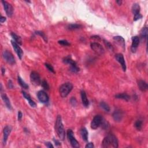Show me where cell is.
<instances>
[{
  "label": "cell",
  "mask_w": 148,
  "mask_h": 148,
  "mask_svg": "<svg viewBox=\"0 0 148 148\" xmlns=\"http://www.w3.org/2000/svg\"><path fill=\"white\" fill-rule=\"evenodd\" d=\"M103 122V118L101 115H96L94 117L91 122V128L93 130H96L100 126Z\"/></svg>",
  "instance_id": "cell-6"
},
{
  "label": "cell",
  "mask_w": 148,
  "mask_h": 148,
  "mask_svg": "<svg viewBox=\"0 0 148 148\" xmlns=\"http://www.w3.org/2000/svg\"><path fill=\"white\" fill-rule=\"evenodd\" d=\"M53 141H54V143H55V145H56V146H60V145H61V143H60V142H59V141L55 140V139H53Z\"/></svg>",
  "instance_id": "cell-43"
},
{
  "label": "cell",
  "mask_w": 148,
  "mask_h": 148,
  "mask_svg": "<svg viewBox=\"0 0 148 148\" xmlns=\"http://www.w3.org/2000/svg\"><path fill=\"white\" fill-rule=\"evenodd\" d=\"M139 44H140V38L138 36H134L132 37V45L131 50L132 53H135L137 50Z\"/></svg>",
  "instance_id": "cell-14"
},
{
  "label": "cell",
  "mask_w": 148,
  "mask_h": 148,
  "mask_svg": "<svg viewBox=\"0 0 148 148\" xmlns=\"http://www.w3.org/2000/svg\"><path fill=\"white\" fill-rule=\"evenodd\" d=\"M63 62L66 64H70V66L77 65L76 63L74 60H73L71 58V57L70 56H68L67 57H65V58L63 59Z\"/></svg>",
  "instance_id": "cell-22"
},
{
  "label": "cell",
  "mask_w": 148,
  "mask_h": 148,
  "mask_svg": "<svg viewBox=\"0 0 148 148\" xmlns=\"http://www.w3.org/2000/svg\"><path fill=\"white\" fill-rule=\"evenodd\" d=\"M70 103H71V105L72 106H74V107H75V106H76V103H77L76 98H75V97H72V98L71 99Z\"/></svg>",
  "instance_id": "cell-37"
},
{
  "label": "cell",
  "mask_w": 148,
  "mask_h": 148,
  "mask_svg": "<svg viewBox=\"0 0 148 148\" xmlns=\"http://www.w3.org/2000/svg\"><path fill=\"white\" fill-rule=\"evenodd\" d=\"M92 49L98 54H103L104 53V49L103 48L102 45H101L99 43L93 42L90 45Z\"/></svg>",
  "instance_id": "cell-10"
},
{
  "label": "cell",
  "mask_w": 148,
  "mask_h": 148,
  "mask_svg": "<svg viewBox=\"0 0 148 148\" xmlns=\"http://www.w3.org/2000/svg\"><path fill=\"white\" fill-rule=\"evenodd\" d=\"M11 131H12V127L9 126H6L4 129L3 130V143L4 145H6L7 142L8 136L9 135Z\"/></svg>",
  "instance_id": "cell-15"
},
{
  "label": "cell",
  "mask_w": 148,
  "mask_h": 148,
  "mask_svg": "<svg viewBox=\"0 0 148 148\" xmlns=\"http://www.w3.org/2000/svg\"><path fill=\"white\" fill-rule=\"evenodd\" d=\"M116 2L119 5H121V4H122V1H120V0H119V1H116Z\"/></svg>",
  "instance_id": "cell-46"
},
{
  "label": "cell",
  "mask_w": 148,
  "mask_h": 148,
  "mask_svg": "<svg viewBox=\"0 0 148 148\" xmlns=\"http://www.w3.org/2000/svg\"><path fill=\"white\" fill-rule=\"evenodd\" d=\"M37 97H38L39 101L42 103H48L49 100L47 93L43 90H41V91L38 92V94H37Z\"/></svg>",
  "instance_id": "cell-12"
},
{
  "label": "cell",
  "mask_w": 148,
  "mask_h": 148,
  "mask_svg": "<svg viewBox=\"0 0 148 148\" xmlns=\"http://www.w3.org/2000/svg\"><path fill=\"white\" fill-rule=\"evenodd\" d=\"M81 96L82 101V104L85 107H88L89 105V101L88 100L87 96H86V92L84 90H82L81 92Z\"/></svg>",
  "instance_id": "cell-18"
},
{
  "label": "cell",
  "mask_w": 148,
  "mask_h": 148,
  "mask_svg": "<svg viewBox=\"0 0 148 148\" xmlns=\"http://www.w3.org/2000/svg\"><path fill=\"white\" fill-rule=\"evenodd\" d=\"M104 42L105 46H107V47L108 49H109V50H111V51H113V46H112V45L109 42L107 41H106V40H104Z\"/></svg>",
  "instance_id": "cell-35"
},
{
  "label": "cell",
  "mask_w": 148,
  "mask_h": 148,
  "mask_svg": "<svg viewBox=\"0 0 148 148\" xmlns=\"http://www.w3.org/2000/svg\"><path fill=\"white\" fill-rule=\"evenodd\" d=\"M41 85L45 90H49V84L45 80H43L41 82Z\"/></svg>",
  "instance_id": "cell-32"
},
{
  "label": "cell",
  "mask_w": 148,
  "mask_h": 148,
  "mask_svg": "<svg viewBox=\"0 0 148 148\" xmlns=\"http://www.w3.org/2000/svg\"><path fill=\"white\" fill-rule=\"evenodd\" d=\"M30 81L34 86H39L41 83L39 74L36 71H32L30 74Z\"/></svg>",
  "instance_id": "cell-8"
},
{
  "label": "cell",
  "mask_w": 148,
  "mask_h": 148,
  "mask_svg": "<svg viewBox=\"0 0 148 148\" xmlns=\"http://www.w3.org/2000/svg\"><path fill=\"white\" fill-rule=\"evenodd\" d=\"M115 98H118V99H122V100H124L128 101L130 100V97L126 93H121V94H119L116 95Z\"/></svg>",
  "instance_id": "cell-26"
},
{
  "label": "cell",
  "mask_w": 148,
  "mask_h": 148,
  "mask_svg": "<svg viewBox=\"0 0 148 148\" xmlns=\"http://www.w3.org/2000/svg\"><path fill=\"white\" fill-rule=\"evenodd\" d=\"M118 140L115 135L110 134L104 138L102 146L104 148L108 147H115L117 148L119 146Z\"/></svg>",
  "instance_id": "cell-1"
},
{
  "label": "cell",
  "mask_w": 148,
  "mask_h": 148,
  "mask_svg": "<svg viewBox=\"0 0 148 148\" xmlns=\"http://www.w3.org/2000/svg\"><path fill=\"white\" fill-rule=\"evenodd\" d=\"M22 94H23L24 98H26V100L28 101V103H29V104L31 107H36V105H37L36 104H35L34 101L32 100L31 97V96H30V94H27V93L24 91H22Z\"/></svg>",
  "instance_id": "cell-19"
},
{
  "label": "cell",
  "mask_w": 148,
  "mask_h": 148,
  "mask_svg": "<svg viewBox=\"0 0 148 148\" xmlns=\"http://www.w3.org/2000/svg\"><path fill=\"white\" fill-rule=\"evenodd\" d=\"M82 27V25L78 24H70L67 26V28L70 30H75Z\"/></svg>",
  "instance_id": "cell-28"
},
{
  "label": "cell",
  "mask_w": 148,
  "mask_h": 148,
  "mask_svg": "<svg viewBox=\"0 0 148 148\" xmlns=\"http://www.w3.org/2000/svg\"><path fill=\"white\" fill-rule=\"evenodd\" d=\"M115 58L117 61L120 64L121 66V68L123 70V71H126V62L124 59V56L121 53H118L115 55Z\"/></svg>",
  "instance_id": "cell-13"
},
{
  "label": "cell",
  "mask_w": 148,
  "mask_h": 148,
  "mask_svg": "<svg viewBox=\"0 0 148 148\" xmlns=\"http://www.w3.org/2000/svg\"><path fill=\"white\" fill-rule=\"evenodd\" d=\"M92 38H93V39H98V40H100V39H101L100 37H99V36H97V35H96V36L92 37Z\"/></svg>",
  "instance_id": "cell-44"
},
{
  "label": "cell",
  "mask_w": 148,
  "mask_h": 148,
  "mask_svg": "<svg viewBox=\"0 0 148 148\" xmlns=\"http://www.w3.org/2000/svg\"><path fill=\"white\" fill-rule=\"evenodd\" d=\"M6 17H4V16H1V18H0V22H1V23H4V22H5L6 21Z\"/></svg>",
  "instance_id": "cell-42"
},
{
  "label": "cell",
  "mask_w": 148,
  "mask_h": 148,
  "mask_svg": "<svg viewBox=\"0 0 148 148\" xmlns=\"http://www.w3.org/2000/svg\"><path fill=\"white\" fill-rule=\"evenodd\" d=\"M67 137L68 140L70 141L71 145L72 146V147L75 148H78L80 147L79 146V142L77 141V140L74 137V132L72 131V130L69 129L67 131Z\"/></svg>",
  "instance_id": "cell-4"
},
{
  "label": "cell",
  "mask_w": 148,
  "mask_h": 148,
  "mask_svg": "<svg viewBox=\"0 0 148 148\" xmlns=\"http://www.w3.org/2000/svg\"><path fill=\"white\" fill-rule=\"evenodd\" d=\"M8 87L9 89H13L14 88V84H13L12 81L11 80L8 81Z\"/></svg>",
  "instance_id": "cell-39"
},
{
  "label": "cell",
  "mask_w": 148,
  "mask_h": 148,
  "mask_svg": "<svg viewBox=\"0 0 148 148\" xmlns=\"http://www.w3.org/2000/svg\"><path fill=\"white\" fill-rule=\"evenodd\" d=\"M73 89V85L71 83L67 82L63 84L60 87L59 92L60 96L63 98H65L70 93Z\"/></svg>",
  "instance_id": "cell-3"
},
{
  "label": "cell",
  "mask_w": 148,
  "mask_h": 148,
  "mask_svg": "<svg viewBox=\"0 0 148 148\" xmlns=\"http://www.w3.org/2000/svg\"><path fill=\"white\" fill-rule=\"evenodd\" d=\"M70 71L74 73H76L79 71V68L78 67L77 65H72L70 66Z\"/></svg>",
  "instance_id": "cell-33"
},
{
  "label": "cell",
  "mask_w": 148,
  "mask_h": 148,
  "mask_svg": "<svg viewBox=\"0 0 148 148\" xmlns=\"http://www.w3.org/2000/svg\"><path fill=\"white\" fill-rule=\"evenodd\" d=\"M37 34H38L39 35H40V36L42 37L43 39V40L45 41L46 42H48V38H47V37H46V35H45V33L42 31H36L35 32Z\"/></svg>",
  "instance_id": "cell-31"
},
{
  "label": "cell",
  "mask_w": 148,
  "mask_h": 148,
  "mask_svg": "<svg viewBox=\"0 0 148 148\" xmlns=\"http://www.w3.org/2000/svg\"><path fill=\"white\" fill-rule=\"evenodd\" d=\"M11 43H12V45L13 46V48L15 50V52L16 53V54H17V56H18L20 60H21L22 57L23 56V50L21 49V48L20 47V46L19 44H17L16 42H15L14 41H11Z\"/></svg>",
  "instance_id": "cell-11"
},
{
  "label": "cell",
  "mask_w": 148,
  "mask_h": 148,
  "mask_svg": "<svg viewBox=\"0 0 148 148\" xmlns=\"http://www.w3.org/2000/svg\"><path fill=\"white\" fill-rule=\"evenodd\" d=\"M147 32H148L147 27H143L141 31V38L142 39V40L146 41L147 37Z\"/></svg>",
  "instance_id": "cell-24"
},
{
  "label": "cell",
  "mask_w": 148,
  "mask_h": 148,
  "mask_svg": "<svg viewBox=\"0 0 148 148\" xmlns=\"http://www.w3.org/2000/svg\"><path fill=\"white\" fill-rule=\"evenodd\" d=\"M140 6L138 4H134L132 6V12L134 15V21H136L142 19V15L140 13Z\"/></svg>",
  "instance_id": "cell-7"
},
{
  "label": "cell",
  "mask_w": 148,
  "mask_h": 148,
  "mask_svg": "<svg viewBox=\"0 0 148 148\" xmlns=\"http://www.w3.org/2000/svg\"><path fill=\"white\" fill-rule=\"evenodd\" d=\"M3 57L6 62L9 64L14 65L16 63L14 55L12 54V53L9 52L8 50L4 51L3 53Z\"/></svg>",
  "instance_id": "cell-5"
},
{
  "label": "cell",
  "mask_w": 148,
  "mask_h": 148,
  "mask_svg": "<svg viewBox=\"0 0 148 148\" xmlns=\"http://www.w3.org/2000/svg\"><path fill=\"white\" fill-rule=\"evenodd\" d=\"M17 81H18V83H19V85L21 86V87H22L25 89H28L29 86H28L27 84L23 80V79H22V78L20 76H17Z\"/></svg>",
  "instance_id": "cell-27"
},
{
  "label": "cell",
  "mask_w": 148,
  "mask_h": 148,
  "mask_svg": "<svg viewBox=\"0 0 148 148\" xmlns=\"http://www.w3.org/2000/svg\"><path fill=\"white\" fill-rule=\"evenodd\" d=\"M11 37H12V38L14 39V41L15 42H16L17 44H19V45H22V40L21 38L18 35H17L16 34H15L14 32H12L10 34Z\"/></svg>",
  "instance_id": "cell-25"
},
{
  "label": "cell",
  "mask_w": 148,
  "mask_h": 148,
  "mask_svg": "<svg viewBox=\"0 0 148 148\" xmlns=\"http://www.w3.org/2000/svg\"><path fill=\"white\" fill-rule=\"evenodd\" d=\"M138 86L140 90L142 92H146L148 89L147 83L143 80H139L138 81Z\"/></svg>",
  "instance_id": "cell-21"
},
{
  "label": "cell",
  "mask_w": 148,
  "mask_h": 148,
  "mask_svg": "<svg viewBox=\"0 0 148 148\" xmlns=\"http://www.w3.org/2000/svg\"><path fill=\"white\" fill-rule=\"evenodd\" d=\"M1 3L3 4L4 10H5L7 16L9 17H12L13 14H14V8H13L12 5L5 1H1Z\"/></svg>",
  "instance_id": "cell-9"
},
{
  "label": "cell",
  "mask_w": 148,
  "mask_h": 148,
  "mask_svg": "<svg viewBox=\"0 0 148 148\" xmlns=\"http://www.w3.org/2000/svg\"><path fill=\"white\" fill-rule=\"evenodd\" d=\"M1 97H2V99H3V100L4 101V103H5L6 107H7L8 109L9 110H12V105H11L8 96H6V94L5 93H2Z\"/></svg>",
  "instance_id": "cell-20"
},
{
  "label": "cell",
  "mask_w": 148,
  "mask_h": 148,
  "mask_svg": "<svg viewBox=\"0 0 148 148\" xmlns=\"http://www.w3.org/2000/svg\"><path fill=\"white\" fill-rule=\"evenodd\" d=\"M112 116H113L115 121H117V122H120L123 119V113L120 110H116L114 111Z\"/></svg>",
  "instance_id": "cell-16"
},
{
  "label": "cell",
  "mask_w": 148,
  "mask_h": 148,
  "mask_svg": "<svg viewBox=\"0 0 148 148\" xmlns=\"http://www.w3.org/2000/svg\"><path fill=\"white\" fill-rule=\"evenodd\" d=\"M85 147L86 148H93L94 147V145L93 144V143L90 142L86 144V145L85 146Z\"/></svg>",
  "instance_id": "cell-38"
},
{
  "label": "cell",
  "mask_w": 148,
  "mask_h": 148,
  "mask_svg": "<svg viewBox=\"0 0 148 148\" xmlns=\"http://www.w3.org/2000/svg\"><path fill=\"white\" fill-rule=\"evenodd\" d=\"M55 130H56L57 135H58L59 138L60 139V140H64L65 132L62 122L61 117L60 115H58V116L57 117L56 121V123H55Z\"/></svg>",
  "instance_id": "cell-2"
},
{
  "label": "cell",
  "mask_w": 148,
  "mask_h": 148,
  "mask_svg": "<svg viewBox=\"0 0 148 148\" xmlns=\"http://www.w3.org/2000/svg\"><path fill=\"white\" fill-rule=\"evenodd\" d=\"M100 106L101 107V108H102L103 109L105 110V111L107 112H109L110 111V107H109V105H108L107 103L104 102V101L100 103Z\"/></svg>",
  "instance_id": "cell-29"
},
{
  "label": "cell",
  "mask_w": 148,
  "mask_h": 148,
  "mask_svg": "<svg viewBox=\"0 0 148 148\" xmlns=\"http://www.w3.org/2000/svg\"><path fill=\"white\" fill-rule=\"evenodd\" d=\"M81 134L83 140L85 141V142H87L88 141V131L86 128L83 127L81 129Z\"/></svg>",
  "instance_id": "cell-23"
},
{
  "label": "cell",
  "mask_w": 148,
  "mask_h": 148,
  "mask_svg": "<svg viewBox=\"0 0 148 148\" xmlns=\"http://www.w3.org/2000/svg\"><path fill=\"white\" fill-rule=\"evenodd\" d=\"M1 72H2V74H3V75H4V74H5V69L4 68H1Z\"/></svg>",
  "instance_id": "cell-45"
},
{
  "label": "cell",
  "mask_w": 148,
  "mask_h": 148,
  "mask_svg": "<svg viewBox=\"0 0 148 148\" xmlns=\"http://www.w3.org/2000/svg\"><path fill=\"white\" fill-rule=\"evenodd\" d=\"M58 42L59 44H60V45H63V46H70V43L66 40L59 41Z\"/></svg>",
  "instance_id": "cell-36"
},
{
  "label": "cell",
  "mask_w": 148,
  "mask_h": 148,
  "mask_svg": "<svg viewBox=\"0 0 148 148\" xmlns=\"http://www.w3.org/2000/svg\"><path fill=\"white\" fill-rule=\"evenodd\" d=\"M113 40L116 42L117 44L121 46L123 50H125V40L121 36H116L113 37Z\"/></svg>",
  "instance_id": "cell-17"
},
{
  "label": "cell",
  "mask_w": 148,
  "mask_h": 148,
  "mask_svg": "<svg viewBox=\"0 0 148 148\" xmlns=\"http://www.w3.org/2000/svg\"><path fill=\"white\" fill-rule=\"evenodd\" d=\"M22 117H23V114H22L20 111H19L18 112V115H17V119H18V120H21Z\"/></svg>",
  "instance_id": "cell-41"
},
{
  "label": "cell",
  "mask_w": 148,
  "mask_h": 148,
  "mask_svg": "<svg viewBox=\"0 0 148 148\" xmlns=\"http://www.w3.org/2000/svg\"><path fill=\"white\" fill-rule=\"evenodd\" d=\"M135 127L138 130H141L142 127V121L141 120H138L135 123Z\"/></svg>",
  "instance_id": "cell-30"
},
{
  "label": "cell",
  "mask_w": 148,
  "mask_h": 148,
  "mask_svg": "<svg viewBox=\"0 0 148 148\" xmlns=\"http://www.w3.org/2000/svg\"><path fill=\"white\" fill-rule=\"evenodd\" d=\"M45 145L46 146V147H48L49 148H53L54 146H53V145L51 143L49 142H46L45 143Z\"/></svg>",
  "instance_id": "cell-40"
},
{
  "label": "cell",
  "mask_w": 148,
  "mask_h": 148,
  "mask_svg": "<svg viewBox=\"0 0 148 148\" xmlns=\"http://www.w3.org/2000/svg\"><path fill=\"white\" fill-rule=\"evenodd\" d=\"M45 67H46V68H47V69L50 72H53V73L55 72L54 68L53 67V66L51 64H48V63H45Z\"/></svg>",
  "instance_id": "cell-34"
}]
</instances>
